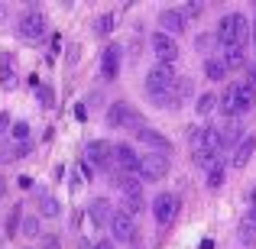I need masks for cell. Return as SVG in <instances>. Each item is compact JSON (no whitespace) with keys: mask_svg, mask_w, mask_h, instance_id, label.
<instances>
[{"mask_svg":"<svg viewBox=\"0 0 256 249\" xmlns=\"http://www.w3.org/2000/svg\"><path fill=\"white\" fill-rule=\"evenodd\" d=\"M175 84H178V78H175L172 65H159L156 62L150 68V75H146V94H150V100L156 107H172Z\"/></svg>","mask_w":256,"mask_h":249,"instance_id":"cell-1","label":"cell"},{"mask_svg":"<svg viewBox=\"0 0 256 249\" xmlns=\"http://www.w3.org/2000/svg\"><path fill=\"white\" fill-rule=\"evenodd\" d=\"M246 36H250V23H246L244 13H227V16H220L218 32H214L220 49H244Z\"/></svg>","mask_w":256,"mask_h":249,"instance_id":"cell-2","label":"cell"},{"mask_svg":"<svg viewBox=\"0 0 256 249\" xmlns=\"http://www.w3.org/2000/svg\"><path fill=\"white\" fill-rule=\"evenodd\" d=\"M107 126L110 130H143L146 126V120H143V113L140 110H133L126 100H114L110 104V110H107Z\"/></svg>","mask_w":256,"mask_h":249,"instance_id":"cell-3","label":"cell"},{"mask_svg":"<svg viewBox=\"0 0 256 249\" xmlns=\"http://www.w3.org/2000/svg\"><path fill=\"white\" fill-rule=\"evenodd\" d=\"M172 162L166 156H156V152H146V156H140L136 162V178L140 181H162L166 175H169Z\"/></svg>","mask_w":256,"mask_h":249,"instance_id":"cell-4","label":"cell"},{"mask_svg":"<svg viewBox=\"0 0 256 249\" xmlns=\"http://www.w3.org/2000/svg\"><path fill=\"white\" fill-rule=\"evenodd\" d=\"M188 139H192L194 156H204V152H224L218 126H194V130L188 133Z\"/></svg>","mask_w":256,"mask_h":249,"instance_id":"cell-5","label":"cell"},{"mask_svg":"<svg viewBox=\"0 0 256 249\" xmlns=\"http://www.w3.org/2000/svg\"><path fill=\"white\" fill-rule=\"evenodd\" d=\"M175 217H178V194H172V191L156 194L152 198V220L159 227H169Z\"/></svg>","mask_w":256,"mask_h":249,"instance_id":"cell-6","label":"cell"},{"mask_svg":"<svg viewBox=\"0 0 256 249\" xmlns=\"http://www.w3.org/2000/svg\"><path fill=\"white\" fill-rule=\"evenodd\" d=\"M20 39H26V42H36V39L46 36V16L32 6V10H26L23 16H20V26H16Z\"/></svg>","mask_w":256,"mask_h":249,"instance_id":"cell-7","label":"cell"},{"mask_svg":"<svg viewBox=\"0 0 256 249\" xmlns=\"http://www.w3.org/2000/svg\"><path fill=\"white\" fill-rule=\"evenodd\" d=\"M150 49H152V55H156L159 65H172L175 58H178V42H175L172 36H166V32H159V29L150 36Z\"/></svg>","mask_w":256,"mask_h":249,"instance_id":"cell-8","label":"cell"},{"mask_svg":"<svg viewBox=\"0 0 256 249\" xmlns=\"http://www.w3.org/2000/svg\"><path fill=\"white\" fill-rule=\"evenodd\" d=\"M110 237L117 240V243H133L136 240V217H130V214H124V211H114V217H110Z\"/></svg>","mask_w":256,"mask_h":249,"instance_id":"cell-9","label":"cell"},{"mask_svg":"<svg viewBox=\"0 0 256 249\" xmlns=\"http://www.w3.org/2000/svg\"><path fill=\"white\" fill-rule=\"evenodd\" d=\"M136 139H140V143H143L150 152H156V156H166V159H169L172 139H166L162 133H156V130H150V126H143V130H136Z\"/></svg>","mask_w":256,"mask_h":249,"instance_id":"cell-10","label":"cell"},{"mask_svg":"<svg viewBox=\"0 0 256 249\" xmlns=\"http://www.w3.org/2000/svg\"><path fill=\"white\" fill-rule=\"evenodd\" d=\"M120 62H124V49H120L117 42H110L100 52V75H104L107 81H114V78L120 75Z\"/></svg>","mask_w":256,"mask_h":249,"instance_id":"cell-11","label":"cell"},{"mask_svg":"<svg viewBox=\"0 0 256 249\" xmlns=\"http://www.w3.org/2000/svg\"><path fill=\"white\" fill-rule=\"evenodd\" d=\"M110 162H117V165H120V175H136V162H140V156H136V149H133V146L120 143V146H114V159H110Z\"/></svg>","mask_w":256,"mask_h":249,"instance_id":"cell-12","label":"cell"},{"mask_svg":"<svg viewBox=\"0 0 256 249\" xmlns=\"http://www.w3.org/2000/svg\"><path fill=\"white\" fill-rule=\"evenodd\" d=\"M159 26H162L159 32H166V36L175 39V36H182V32H185V16H182L175 6H166V10L159 13Z\"/></svg>","mask_w":256,"mask_h":249,"instance_id":"cell-13","label":"cell"},{"mask_svg":"<svg viewBox=\"0 0 256 249\" xmlns=\"http://www.w3.org/2000/svg\"><path fill=\"white\" fill-rule=\"evenodd\" d=\"M253 152H256V136H244L230 149V168H246L250 159H253Z\"/></svg>","mask_w":256,"mask_h":249,"instance_id":"cell-14","label":"cell"},{"mask_svg":"<svg viewBox=\"0 0 256 249\" xmlns=\"http://www.w3.org/2000/svg\"><path fill=\"white\" fill-rule=\"evenodd\" d=\"M88 217H91L94 227H107V224H110V217H114L110 201H107V198H94L91 204H88Z\"/></svg>","mask_w":256,"mask_h":249,"instance_id":"cell-15","label":"cell"},{"mask_svg":"<svg viewBox=\"0 0 256 249\" xmlns=\"http://www.w3.org/2000/svg\"><path fill=\"white\" fill-rule=\"evenodd\" d=\"M88 159H91L94 165L107 168L114 159V143H107V139H94V143H88Z\"/></svg>","mask_w":256,"mask_h":249,"instance_id":"cell-16","label":"cell"},{"mask_svg":"<svg viewBox=\"0 0 256 249\" xmlns=\"http://www.w3.org/2000/svg\"><path fill=\"white\" fill-rule=\"evenodd\" d=\"M234 100H237V113L253 110V107H256V87H253V84H246V81L234 84Z\"/></svg>","mask_w":256,"mask_h":249,"instance_id":"cell-17","label":"cell"},{"mask_svg":"<svg viewBox=\"0 0 256 249\" xmlns=\"http://www.w3.org/2000/svg\"><path fill=\"white\" fill-rule=\"evenodd\" d=\"M220 62H224L227 71H237V68H244V65H246V52L244 49H224Z\"/></svg>","mask_w":256,"mask_h":249,"instance_id":"cell-18","label":"cell"},{"mask_svg":"<svg viewBox=\"0 0 256 249\" xmlns=\"http://www.w3.org/2000/svg\"><path fill=\"white\" fill-rule=\"evenodd\" d=\"M36 201H39V214H42V217H58V211H62V207H58V201L52 198V194L36 191Z\"/></svg>","mask_w":256,"mask_h":249,"instance_id":"cell-19","label":"cell"},{"mask_svg":"<svg viewBox=\"0 0 256 249\" xmlns=\"http://www.w3.org/2000/svg\"><path fill=\"white\" fill-rule=\"evenodd\" d=\"M26 152H30V143H10L0 149V162H16V159H23Z\"/></svg>","mask_w":256,"mask_h":249,"instance_id":"cell-20","label":"cell"},{"mask_svg":"<svg viewBox=\"0 0 256 249\" xmlns=\"http://www.w3.org/2000/svg\"><path fill=\"white\" fill-rule=\"evenodd\" d=\"M204 75L211 78V81H224L230 71L224 68V62H220V58H208V62H204Z\"/></svg>","mask_w":256,"mask_h":249,"instance_id":"cell-21","label":"cell"},{"mask_svg":"<svg viewBox=\"0 0 256 249\" xmlns=\"http://www.w3.org/2000/svg\"><path fill=\"white\" fill-rule=\"evenodd\" d=\"M218 107H220V113H227V117H237V100H234V84H230V87H227V91L218 97Z\"/></svg>","mask_w":256,"mask_h":249,"instance_id":"cell-22","label":"cell"},{"mask_svg":"<svg viewBox=\"0 0 256 249\" xmlns=\"http://www.w3.org/2000/svg\"><path fill=\"white\" fill-rule=\"evenodd\" d=\"M224 172H227L224 162H218L214 168H208V172H204V185L208 188H220V185H224Z\"/></svg>","mask_w":256,"mask_h":249,"instance_id":"cell-23","label":"cell"},{"mask_svg":"<svg viewBox=\"0 0 256 249\" xmlns=\"http://www.w3.org/2000/svg\"><path fill=\"white\" fill-rule=\"evenodd\" d=\"M240 230H244V233H240L244 243H253V240H256V211H253V207H250V214L244 217V227H240Z\"/></svg>","mask_w":256,"mask_h":249,"instance_id":"cell-24","label":"cell"},{"mask_svg":"<svg viewBox=\"0 0 256 249\" xmlns=\"http://www.w3.org/2000/svg\"><path fill=\"white\" fill-rule=\"evenodd\" d=\"M214 107H218V97H214V94H198V100H194V110H198L201 117H208Z\"/></svg>","mask_w":256,"mask_h":249,"instance_id":"cell-25","label":"cell"},{"mask_svg":"<svg viewBox=\"0 0 256 249\" xmlns=\"http://www.w3.org/2000/svg\"><path fill=\"white\" fill-rule=\"evenodd\" d=\"M16 233H23V237L36 240L42 230H39V220H36V217H23V220H20V230H16Z\"/></svg>","mask_w":256,"mask_h":249,"instance_id":"cell-26","label":"cell"},{"mask_svg":"<svg viewBox=\"0 0 256 249\" xmlns=\"http://www.w3.org/2000/svg\"><path fill=\"white\" fill-rule=\"evenodd\" d=\"M91 29H94V36H107V32L114 29V16H110V13L98 16V19H94V26H91Z\"/></svg>","mask_w":256,"mask_h":249,"instance_id":"cell-27","label":"cell"},{"mask_svg":"<svg viewBox=\"0 0 256 249\" xmlns=\"http://www.w3.org/2000/svg\"><path fill=\"white\" fill-rule=\"evenodd\" d=\"M10 133H13L16 143H26V139H30V123H26V120H16V123H10Z\"/></svg>","mask_w":256,"mask_h":249,"instance_id":"cell-28","label":"cell"},{"mask_svg":"<svg viewBox=\"0 0 256 249\" xmlns=\"http://www.w3.org/2000/svg\"><path fill=\"white\" fill-rule=\"evenodd\" d=\"M39 249H62L58 233H39Z\"/></svg>","mask_w":256,"mask_h":249,"instance_id":"cell-29","label":"cell"},{"mask_svg":"<svg viewBox=\"0 0 256 249\" xmlns=\"http://www.w3.org/2000/svg\"><path fill=\"white\" fill-rule=\"evenodd\" d=\"M211 45H214V36H208V32H198V36H194V49H198L201 55H208Z\"/></svg>","mask_w":256,"mask_h":249,"instance_id":"cell-30","label":"cell"},{"mask_svg":"<svg viewBox=\"0 0 256 249\" xmlns=\"http://www.w3.org/2000/svg\"><path fill=\"white\" fill-rule=\"evenodd\" d=\"M16 84H20L16 71H0V87L4 91H16Z\"/></svg>","mask_w":256,"mask_h":249,"instance_id":"cell-31","label":"cell"},{"mask_svg":"<svg viewBox=\"0 0 256 249\" xmlns=\"http://www.w3.org/2000/svg\"><path fill=\"white\" fill-rule=\"evenodd\" d=\"M36 94H39V104H42V107H52V104H56V91H52V87L39 84V87H36Z\"/></svg>","mask_w":256,"mask_h":249,"instance_id":"cell-32","label":"cell"},{"mask_svg":"<svg viewBox=\"0 0 256 249\" xmlns=\"http://www.w3.org/2000/svg\"><path fill=\"white\" fill-rule=\"evenodd\" d=\"M20 220H23V211H20V207H13V214H10V224H6V233H10V237H16V230H20Z\"/></svg>","mask_w":256,"mask_h":249,"instance_id":"cell-33","label":"cell"},{"mask_svg":"<svg viewBox=\"0 0 256 249\" xmlns=\"http://www.w3.org/2000/svg\"><path fill=\"white\" fill-rule=\"evenodd\" d=\"M178 13H182V16H185V19H188V16L194 19V16H201V13H204V3H185V6H182Z\"/></svg>","mask_w":256,"mask_h":249,"instance_id":"cell-34","label":"cell"},{"mask_svg":"<svg viewBox=\"0 0 256 249\" xmlns=\"http://www.w3.org/2000/svg\"><path fill=\"white\" fill-rule=\"evenodd\" d=\"M6 130H10V113H0V133H6Z\"/></svg>","mask_w":256,"mask_h":249,"instance_id":"cell-35","label":"cell"},{"mask_svg":"<svg viewBox=\"0 0 256 249\" xmlns=\"http://www.w3.org/2000/svg\"><path fill=\"white\" fill-rule=\"evenodd\" d=\"M91 249H114V243H110V240H100V243H94Z\"/></svg>","mask_w":256,"mask_h":249,"instance_id":"cell-36","label":"cell"},{"mask_svg":"<svg viewBox=\"0 0 256 249\" xmlns=\"http://www.w3.org/2000/svg\"><path fill=\"white\" fill-rule=\"evenodd\" d=\"M6 19V3H0V23Z\"/></svg>","mask_w":256,"mask_h":249,"instance_id":"cell-37","label":"cell"},{"mask_svg":"<svg viewBox=\"0 0 256 249\" xmlns=\"http://www.w3.org/2000/svg\"><path fill=\"white\" fill-rule=\"evenodd\" d=\"M250 201H253V211H256V185H253V191H250Z\"/></svg>","mask_w":256,"mask_h":249,"instance_id":"cell-38","label":"cell"},{"mask_svg":"<svg viewBox=\"0 0 256 249\" xmlns=\"http://www.w3.org/2000/svg\"><path fill=\"white\" fill-rule=\"evenodd\" d=\"M253 42H256V29H253Z\"/></svg>","mask_w":256,"mask_h":249,"instance_id":"cell-39","label":"cell"}]
</instances>
